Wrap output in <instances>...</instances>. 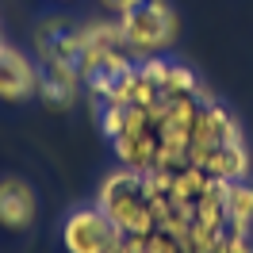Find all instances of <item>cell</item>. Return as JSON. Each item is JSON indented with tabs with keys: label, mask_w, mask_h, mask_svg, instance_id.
<instances>
[{
	"label": "cell",
	"mask_w": 253,
	"mask_h": 253,
	"mask_svg": "<svg viewBox=\"0 0 253 253\" xmlns=\"http://www.w3.org/2000/svg\"><path fill=\"white\" fill-rule=\"evenodd\" d=\"M100 207L119 226V234H150L154 226V200L146 196L142 180L134 173H115L111 180H104Z\"/></svg>",
	"instance_id": "cell-1"
},
{
	"label": "cell",
	"mask_w": 253,
	"mask_h": 253,
	"mask_svg": "<svg viewBox=\"0 0 253 253\" xmlns=\"http://www.w3.org/2000/svg\"><path fill=\"white\" fill-rule=\"evenodd\" d=\"M176 31L173 12L161 0H138L130 12H123V42L138 50H161Z\"/></svg>",
	"instance_id": "cell-2"
},
{
	"label": "cell",
	"mask_w": 253,
	"mask_h": 253,
	"mask_svg": "<svg viewBox=\"0 0 253 253\" xmlns=\"http://www.w3.org/2000/svg\"><path fill=\"white\" fill-rule=\"evenodd\" d=\"M123 234L104 211H73L65 222V250L69 253H119Z\"/></svg>",
	"instance_id": "cell-3"
},
{
	"label": "cell",
	"mask_w": 253,
	"mask_h": 253,
	"mask_svg": "<svg viewBox=\"0 0 253 253\" xmlns=\"http://www.w3.org/2000/svg\"><path fill=\"white\" fill-rule=\"evenodd\" d=\"M39 88V73L35 65L19 54L16 46L0 42V100H23Z\"/></svg>",
	"instance_id": "cell-4"
},
{
	"label": "cell",
	"mask_w": 253,
	"mask_h": 253,
	"mask_svg": "<svg viewBox=\"0 0 253 253\" xmlns=\"http://www.w3.org/2000/svg\"><path fill=\"white\" fill-rule=\"evenodd\" d=\"M35 222V192L23 180H0V226L27 230Z\"/></svg>",
	"instance_id": "cell-5"
},
{
	"label": "cell",
	"mask_w": 253,
	"mask_h": 253,
	"mask_svg": "<svg viewBox=\"0 0 253 253\" xmlns=\"http://www.w3.org/2000/svg\"><path fill=\"white\" fill-rule=\"evenodd\" d=\"M104 4H108V8H115V12L123 16V12H130V8L138 4V0H104Z\"/></svg>",
	"instance_id": "cell-6"
}]
</instances>
